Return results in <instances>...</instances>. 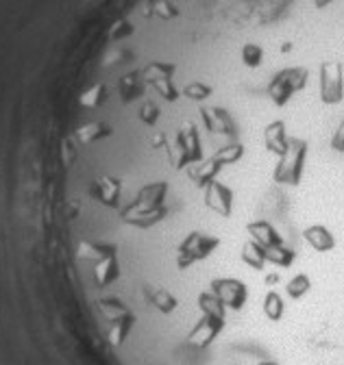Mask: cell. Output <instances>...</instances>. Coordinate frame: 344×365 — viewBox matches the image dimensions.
<instances>
[{
  "instance_id": "6da1fadb",
  "label": "cell",
  "mask_w": 344,
  "mask_h": 365,
  "mask_svg": "<svg viewBox=\"0 0 344 365\" xmlns=\"http://www.w3.org/2000/svg\"><path fill=\"white\" fill-rule=\"evenodd\" d=\"M166 148L168 153V159L172 163L175 170H183V168H190L198 161H203V146H201V137H198V128L194 124H186L177 137H175V146L168 148L166 146V137L163 135H157L155 142H153V148L159 150V148Z\"/></svg>"
},
{
  "instance_id": "7a4b0ae2",
  "label": "cell",
  "mask_w": 344,
  "mask_h": 365,
  "mask_svg": "<svg viewBox=\"0 0 344 365\" xmlns=\"http://www.w3.org/2000/svg\"><path fill=\"white\" fill-rule=\"evenodd\" d=\"M216 248H221V237L192 231L177 246V267L179 269H190L194 263L205 261L207 257H211L213 252H216Z\"/></svg>"
},
{
  "instance_id": "3957f363",
  "label": "cell",
  "mask_w": 344,
  "mask_h": 365,
  "mask_svg": "<svg viewBox=\"0 0 344 365\" xmlns=\"http://www.w3.org/2000/svg\"><path fill=\"white\" fill-rule=\"evenodd\" d=\"M205 205L223 217H229L233 213V192L221 182L218 178L211 180L205 187Z\"/></svg>"
},
{
  "instance_id": "277c9868",
  "label": "cell",
  "mask_w": 344,
  "mask_h": 365,
  "mask_svg": "<svg viewBox=\"0 0 344 365\" xmlns=\"http://www.w3.org/2000/svg\"><path fill=\"white\" fill-rule=\"evenodd\" d=\"M221 170H223V165L211 157V159H207V161H198V163L190 165L188 174H190V178H192V182H194L196 187H203V190H205L211 180H216V178H218Z\"/></svg>"
},
{
  "instance_id": "5b68a950",
  "label": "cell",
  "mask_w": 344,
  "mask_h": 365,
  "mask_svg": "<svg viewBox=\"0 0 344 365\" xmlns=\"http://www.w3.org/2000/svg\"><path fill=\"white\" fill-rule=\"evenodd\" d=\"M203 120H205L207 130L221 133V135H227V137H236V124L231 122L227 111H223V109H205Z\"/></svg>"
},
{
  "instance_id": "8992f818",
  "label": "cell",
  "mask_w": 344,
  "mask_h": 365,
  "mask_svg": "<svg viewBox=\"0 0 344 365\" xmlns=\"http://www.w3.org/2000/svg\"><path fill=\"white\" fill-rule=\"evenodd\" d=\"M244 157V146L242 144H229V146H225V148H221L218 153H213V159H216L223 168L225 165H233V163H238L240 159Z\"/></svg>"
},
{
  "instance_id": "52a82bcc",
  "label": "cell",
  "mask_w": 344,
  "mask_h": 365,
  "mask_svg": "<svg viewBox=\"0 0 344 365\" xmlns=\"http://www.w3.org/2000/svg\"><path fill=\"white\" fill-rule=\"evenodd\" d=\"M262 55H264L262 48H260V46H255V43H246L244 48H242V59H244V63L251 66V68H257V66H260Z\"/></svg>"
},
{
  "instance_id": "ba28073f",
  "label": "cell",
  "mask_w": 344,
  "mask_h": 365,
  "mask_svg": "<svg viewBox=\"0 0 344 365\" xmlns=\"http://www.w3.org/2000/svg\"><path fill=\"white\" fill-rule=\"evenodd\" d=\"M140 120H142L146 126H155L157 120H159V109H157L153 103H146V105L140 109Z\"/></svg>"
},
{
  "instance_id": "9c48e42d",
  "label": "cell",
  "mask_w": 344,
  "mask_h": 365,
  "mask_svg": "<svg viewBox=\"0 0 344 365\" xmlns=\"http://www.w3.org/2000/svg\"><path fill=\"white\" fill-rule=\"evenodd\" d=\"M211 94V89L203 83H192L190 87H186V96H190L192 101H203Z\"/></svg>"
},
{
  "instance_id": "30bf717a",
  "label": "cell",
  "mask_w": 344,
  "mask_h": 365,
  "mask_svg": "<svg viewBox=\"0 0 344 365\" xmlns=\"http://www.w3.org/2000/svg\"><path fill=\"white\" fill-rule=\"evenodd\" d=\"M331 150L344 155V120L338 124V128L331 135Z\"/></svg>"
}]
</instances>
